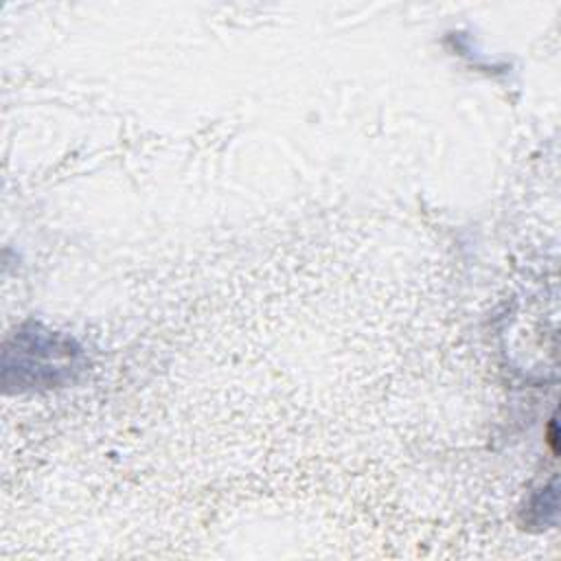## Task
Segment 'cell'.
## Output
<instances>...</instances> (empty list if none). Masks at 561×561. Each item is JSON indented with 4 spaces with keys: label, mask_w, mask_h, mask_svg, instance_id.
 I'll use <instances>...</instances> for the list:
<instances>
[{
    "label": "cell",
    "mask_w": 561,
    "mask_h": 561,
    "mask_svg": "<svg viewBox=\"0 0 561 561\" xmlns=\"http://www.w3.org/2000/svg\"><path fill=\"white\" fill-rule=\"evenodd\" d=\"M83 370V353L75 340L39 322L18 327L4 342L2 386L7 392L50 390L72 383Z\"/></svg>",
    "instance_id": "6da1fadb"
},
{
    "label": "cell",
    "mask_w": 561,
    "mask_h": 561,
    "mask_svg": "<svg viewBox=\"0 0 561 561\" xmlns=\"http://www.w3.org/2000/svg\"><path fill=\"white\" fill-rule=\"evenodd\" d=\"M557 423H554V419H550V436H548V443H550V447H552V451H557Z\"/></svg>",
    "instance_id": "7a4b0ae2"
}]
</instances>
